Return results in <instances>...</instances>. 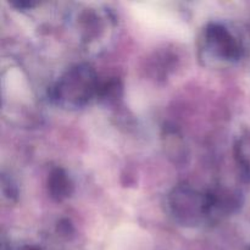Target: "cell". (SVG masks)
<instances>
[{
  "instance_id": "3",
  "label": "cell",
  "mask_w": 250,
  "mask_h": 250,
  "mask_svg": "<svg viewBox=\"0 0 250 250\" xmlns=\"http://www.w3.org/2000/svg\"><path fill=\"white\" fill-rule=\"evenodd\" d=\"M167 207L173 220L182 226L197 227L209 221L207 193L199 192L186 183L171 190Z\"/></svg>"
},
{
  "instance_id": "8",
  "label": "cell",
  "mask_w": 250,
  "mask_h": 250,
  "mask_svg": "<svg viewBox=\"0 0 250 250\" xmlns=\"http://www.w3.org/2000/svg\"><path fill=\"white\" fill-rule=\"evenodd\" d=\"M58 232L61 236L68 237L71 234H73V225L70 220L62 219L58 222Z\"/></svg>"
},
{
  "instance_id": "4",
  "label": "cell",
  "mask_w": 250,
  "mask_h": 250,
  "mask_svg": "<svg viewBox=\"0 0 250 250\" xmlns=\"http://www.w3.org/2000/svg\"><path fill=\"white\" fill-rule=\"evenodd\" d=\"M209 221H216L222 217L231 215L241 205L239 197L234 192L224 188H217L207 193Z\"/></svg>"
},
{
  "instance_id": "2",
  "label": "cell",
  "mask_w": 250,
  "mask_h": 250,
  "mask_svg": "<svg viewBox=\"0 0 250 250\" xmlns=\"http://www.w3.org/2000/svg\"><path fill=\"white\" fill-rule=\"evenodd\" d=\"M199 56L205 65H229L242 58L243 49L238 39L226 26L210 22L203 29L199 37Z\"/></svg>"
},
{
  "instance_id": "1",
  "label": "cell",
  "mask_w": 250,
  "mask_h": 250,
  "mask_svg": "<svg viewBox=\"0 0 250 250\" xmlns=\"http://www.w3.org/2000/svg\"><path fill=\"white\" fill-rule=\"evenodd\" d=\"M99 83L92 66L77 63L56 81L50 90L51 100L65 109H80L97 98Z\"/></svg>"
},
{
  "instance_id": "6",
  "label": "cell",
  "mask_w": 250,
  "mask_h": 250,
  "mask_svg": "<svg viewBox=\"0 0 250 250\" xmlns=\"http://www.w3.org/2000/svg\"><path fill=\"white\" fill-rule=\"evenodd\" d=\"M164 148H165L166 155L172 159L175 163L185 160L187 156V146H186L183 137L176 128L166 127L163 134Z\"/></svg>"
},
{
  "instance_id": "7",
  "label": "cell",
  "mask_w": 250,
  "mask_h": 250,
  "mask_svg": "<svg viewBox=\"0 0 250 250\" xmlns=\"http://www.w3.org/2000/svg\"><path fill=\"white\" fill-rule=\"evenodd\" d=\"M234 153L243 175L250 177V138H243L239 141L234 146Z\"/></svg>"
},
{
  "instance_id": "10",
  "label": "cell",
  "mask_w": 250,
  "mask_h": 250,
  "mask_svg": "<svg viewBox=\"0 0 250 250\" xmlns=\"http://www.w3.org/2000/svg\"><path fill=\"white\" fill-rule=\"evenodd\" d=\"M19 250H42V248L38 246H34V244H26V246H22Z\"/></svg>"
},
{
  "instance_id": "5",
  "label": "cell",
  "mask_w": 250,
  "mask_h": 250,
  "mask_svg": "<svg viewBox=\"0 0 250 250\" xmlns=\"http://www.w3.org/2000/svg\"><path fill=\"white\" fill-rule=\"evenodd\" d=\"M48 193L55 202L61 203L73 194L75 185L62 167H54L48 176Z\"/></svg>"
},
{
  "instance_id": "9",
  "label": "cell",
  "mask_w": 250,
  "mask_h": 250,
  "mask_svg": "<svg viewBox=\"0 0 250 250\" xmlns=\"http://www.w3.org/2000/svg\"><path fill=\"white\" fill-rule=\"evenodd\" d=\"M37 2L34 1H26V0H20V1L12 2V5H15L19 9H28V7H33Z\"/></svg>"
}]
</instances>
